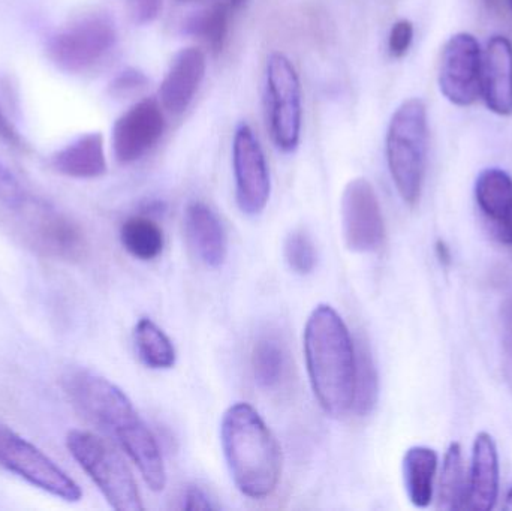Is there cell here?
I'll list each match as a JSON object with an SVG mask.
<instances>
[{
  "label": "cell",
  "instance_id": "obj_1",
  "mask_svg": "<svg viewBox=\"0 0 512 511\" xmlns=\"http://www.w3.org/2000/svg\"><path fill=\"white\" fill-rule=\"evenodd\" d=\"M62 386L74 407L137 465L146 485L153 492L164 491L167 470L158 441L125 392L87 369L63 375Z\"/></svg>",
  "mask_w": 512,
  "mask_h": 511
},
{
  "label": "cell",
  "instance_id": "obj_2",
  "mask_svg": "<svg viewBox=\"0 0 512 511\" xmlns=\"http://www.w3.org/2000/svg\"><path fill=\"white\" fill-rule=\"evenodd\" d=\"M304 359L313 395L327 416L342 419L354 408L357 351L339 312L318 305L307 318Z\"/></svg>",
  "mask_w": 512,
  "mask_h": 511
},
{
  "label": "cell",
  "instance_id": "obj_3",
  "mask_svg": "<svg viewBox=\"0 0 512 511\" xmlns=\"http://www.w3.org/2000/svg\"><path fill=\"white\" fill-rule=\"evenodd\" d=\"M221 443L237 489L252 500L273 495L282 476V450L252 405L237 402L225 411Z\"/></svg>",
  "mask_w": 512,
  "mask_h": 511
},
{
  "label": "cell",
  "instance_id": "obj_4",
  "mask_svg": "<svg viewBox=\"0 0 512 511\" xmlns=\"http://www.w3.org/2000/svg\"><path fill=\"white\" fill-rule=\"evenodd\" d=\"M385 155L400 197L408 206H417L429 155V117L423 99H406L394 111L385 138Z\"/></svg>",
  "mask_w": 512,
  "mask_h": 511
},
{
  "label": "cell",
  "instance_id": "obj_5",
  "mask_svg": "<svg viewBox=\"0 0 512 511\" xmlns=\"http://www.w3.org/2000/svg\"><path fill=\"white\" fill-rule=\"evenodd\" d=\"M66 447L114 510H144L132 471L104 440L92 432L74 429L66 437Z\"/></svg>",
  "mask_w": 512,
  "mask_h": 511
},
{
  "label": "cell",
  "instance_id": "obj_6",
  "mask_svg": "<svg viewBox=\"0 0 512 511\" xmlns=\"http://www.w3.org/2000/svg\"><path fill=\"white\" fill-rule=\"evenodd\" d=\"M9 227L27 248L42 257L74 261L86 257V233L77 221L45 201L33 198Z\"/></svg>",
  "mask_w": 512,
  "mask_h": 511
},
{
  "label": "cell",
  "instance_id": "obj_7",
  "mask_svg": "<svg viewBox=\"0 0 512 511\" xmlns=\"http://www.w3.org/2000/svg\"><path fill=\"white\" fill-rule=\"evenodd\" d=\"M117 42L113 18L105 12H89L60 27L47 44V56L56 68L81 74L102 62Z\"/></svg>",
  "mask_w": 512,
  "mask_h": 511
},
{
  "label": "cell",
  "instance_id": "obj_8",
  "mask_svg": "<svg viewBox=\"0 0 512 511\" xmlns=\"http://www.w3.org/2000/svg\"><path fill=\"white\" fill-rule=\"evenodd\" d=\"M265 108L274 146L283 153L295 152L303 125L300 77L291 60L277 51L265 66Z\"/></svg>",
  "mask_w": 512,
  "mask_h": 511
},
{
  "label": "cell",
  "instance_id": "obj_9",
  "mask_svg": "<svg viewBox=\"0 0 512 511\" xmlns=\"http://www.w3.org/2000/svg\"><path fill=\"white\" fill-rule=\"evenodd\" d=\"M0 467L66 503L83 498L80 486L56 462L5 425H0Z\"/></svg>",
  "mask_w": 512,
  "mask_h": 511
},
{
  "label": "cell",
  "instance_id": "obj_10",
  "mask_svg": "<svg viewBox=\"0 0 512 511\" xmlns=\"http://www.w3.org/2000/svg\"><path fill=\"white\" fill-rule=\"evenodd\" d=\"M483 51L471 33L451 36L442 48L438 83L442 95L457 107H471L481 98Z\"/></svg>",
  "mask_w": 512,
  "mask_h": 511
},
{
  "label": "cell",
  "instance_id": "obj_11",
  "mask_svg": "<svg viewBox=\"0 0 512 511\" xmlns=\"http://www.w3.org/2000/svg\"><path fill=\"white\" fill-rule=\"evenodd\" d=\"M343 239L349 251L372 254L385 242V221L381 203L369 180L357 177L342 195Z\"/></svg>",
  "mask_w": 512,
  "mask_h": 511
},
{
  "label": "cell",
  "instance_id": "obj_12",
  "mask_svg": "<svg viewBox=\"0 0 512 511\" xmlns=\"http://www.w3.org/2000/svg\"><path fill=\"white\" fill-rule=\"evenodd\" d=\"M233 167L240 210L248 216L264 212L270 200V170L261 143L248 123H240L234 132Z\"/></svg>",
  "mask_w": 512,
  "mask_h": 511
},
{
  "label": "cell",
  "instance_id": "obj_13",
  "mask_svg": "<svg viewBox=\"0 0 512 511\" xmlns=\"http://www.w3.org/2000/svg\"><path fill=\"white\" fill-rule=\"evenodd\" d=\"M165 117L156 99L146 98L126 110L113 126V152L120 164H134L161 140Z\"/></svg>",
  "mask_w": 512,
  "mask_h": 511
},
{
  "label": "cell",
  "instance_id": "obj_14",
  "mask_svg": "<svg viewBox=\"0 0 512 511\" xmlns=\"http://www.w3.org/2000/svg\"><path fill=\"white\" fill-rule=\"evenodd\" d=\"M206 69L207 57L201 48H182L159 87L162 107L176 116L185 113L206 77Z\"/></svg>",
  "mask_w": 512,
  "mask_h": 511
},
{
  "label": "cell",
  "instance_id": "obj_15",
  "mask_svg": "<svg viewBox=\"0 0 512 511\" xmlns=\"http://www.w3.org/2000/svg\"><path fill=\"white\" fill-rule=\"evenodd\" d=\"M481 96L498 116L512 114V42L495 35L487 42L481 66Z\"/></svg>",
  "mask_w": 512,
  "mask_h": 511
},
{
  "label": "cell",
  "instance_id": "obj_16",
  "mask_svg": "<svg viewBox=\"0 0 512 511\" xmlns=\"http://www.w3.org/2000/svg\"><path fill=\"white\" fill-rule=\"evenodd\" d=\"M475 200L490 234L512 246V177L501 168L481 171L475 182Z\"/></svg>",
  "mask_w": 512,
  "mask_h": 511
},
{
  "label": "cell",
  "instance_id": "obj_17",
  "mask_svg": "<svg viewBox=\"0 0 512 511\" xmlns=\"http://www.w3.org/2000/svg\"><path fill=\"white\" fill-rule=\"evenodd\" d=\"M185 234L194 254L207 267H221L227 260L228 237L219 216L203 201H194L185 210Z\"/></svg>",
  "mask_w": 512,
  "mask_h": 511
},
{
  "label": "cell",
  "instance_id": "obj_18",
  "mask_svg": "<svg viewBox=\"0 0 512 511\" xmlns=\"http://www.w3.org/2000/svg\"><path fill=\"white\" fill-rule=\"evenodd\" d=\"M499 495V456L495 440L487 432L477 435L472 450L469 474L468 507L489 511L496 506Z\"/></svg>",
  "mask_w": 512,
  "mask_h": 511
},
{
  "label": "cell",
  "instance_id": "obj_19",
  "mask_svg": "<svg viewBox=\"0 0 512 511\" xmlns=\"http://www.w3.org/2000/svg\"><path fill=\"white\" fill-rule=\"evenodd\" d=\"M51 168L69 179H98L107 173L104 137L101 132L80 135L63 149L57 150L50 161Z\"/></svg>",
  "mask_w": 512,
  "mask_h": 511
},
{
  "label": "cell",
  "instance_id": "obj_20",
  "mask_svg": "<svg viewBox=\"0 0 512 511\" xmlns=\"http://www.w3.org/2000/svg\"><path fill=\"white\" fill-rule=\"evenodd\" d=\"M438 455L429 447L415 446L403 458V482L409 501L418 509H426L435 495Z\"/></svg>",
  "mask_w": 512,
  "mask_h": 511
},
{
  "label": "cell",
  "instance_id": "obj_21",
  "mask_svg": "<svg viewBox=\"0 0 512 511\" xmlns=\"http://www.w3.org/2000/svg\"><path fill=\"white\" fill-rule=\"evenodd\" d=\"M288 371V354L277 336L264 335L255 342L252 350V372L255 383L262 390H274L285 380Z\"/></svg>",
  "mask_w": 512,
  "mask_h": 511
},
{
  "label": "cell",
  "instance_id": "obj_22",
  "mask_svg": "<svg viewBox=\"0 0 512 511\" xmlns=\"http://www.w3.org/2000/svg\"><path fill=\"white\" fill-rule=\"evenodd\" d=\"M231 8L233 6L228 3L216 2L195 12L186 20V33L203 41L207 48L218 56L227 44Z\"/></svg>",
  "mask_w": 512,
  "mask_h": 511
},
{
  "label": "cell",
  "instance_id": "obj_23",
  "mask_svg": "<svg viewBox=\"0 0 512 511\" xmlns=\"http://www.w3.org/2000/svg\"><path fill=\"white\" fill-rule=\"evenodd\" d=\"M469 479L463 465L462 447L459 443L450 444L445 453L439 480L438 509L462 510L468 507Z\"/></svg>",
  "mask_w": 512,
  "mask_h": 511
},
{
  "label": "cell",
  "instance_id": "obj_24",
  "mask_svg": "<svg viewBox=\"0 0 512 511\" xmlns=\"http://www.w3.org/2000/svg\"><path fill=\"white\" fill-rule=\"evenodd\" d=\"M120 242L137 260L152 261L164 251V231L152 218L132 216L120 227Z\"/></svg>",
  "mask_w": 512,
  "mask_h": 511
},
{
  "label": "cell",
  "instance_id": "obj_25",
  "mask_svg": "<svg viewBox=\"0 0 512 511\" xmlns=\"http://www.w3.org/2000/svg\"><path fill=\"white\" fill-rule=\"evenodd\" d=\"M134 345L141 362L150 369H171L176 365V348L164 330L150 318H141L134 329Z\"/></svg>",
  "mask_w": 512,
  "mask_h": 511
},
{
  "label": "cell",
  "instance_id": "obj_26",
  "mask_svg": "<svg viewBox=\"0 0 512 511\" xmlns=\"http://www.w3.org/2000/svg\"><path fill=\"white\" fill-rule=\"evenodd\" d=\"M357 371H355L354 408L358 416L366 417L375 410L379 396L378 369L367 342L358 341Z\"/></svg>",
  "mask_w": 512,
  "mask_h": 511
},
{
  "label": "cell",
  "instance_id": "obj_27",
  "mask_svg": "<svg viewBox=\"0 0 512 511\" xmlns=\"http://www.w3.org/2000/svg\"><path fill=\"white\" fill-rule=\"evenodd\" d=\"M32 195L26 191L14 173L0 161V221L11 225L26 209Z\"/></svg>",
  "mask_w": 512,
  "mask_h": 511
},
{
  "label": "cell",
  "instance_id": "obj_28",
  "mask_svg": "<svg viewBox=\"0 0 512 511\" xmlns=\"http://www.w3.org/2000/svg\"><path fill=\"white\" fill-rule=\"evenodd\" d=\"M285 260L298 275H309L316 267V249L309 234L294 230L285 240Z\"/></svg>",
  "mask_w": 512,
  "mask_h": 511
},
{
  "label": "cell",
  "instance_id": "obj_29",
  "mask_svg": "<svg viewBox=\"0 0 512 511\" xmlns=\"http://www.w3.org/2000/svg\"><path fill=\"white\" fill-rule=\"evenodd\" d=\"M412 41H414V24L403 18L391 27L388 35V51L394 59H402L408 54Z\"/></svg>",
  "mask_w": 512,
  "mask_h": 511
},
{
  "label": "cell",
  "instance_id": "obj_30",
  "mask_svg": "<svg viewBox=\"0 0 512 511\" xmlns=\"http://www.w3.org/2000/svg\"><path fill=\"white\" fill-rule=\"evenodd\" d=\"M147 84V77L143 72L135 68H128L120 72L113 83H111V93L114 96H128L138 90L144 89Z\"/></svg>",
  "mask_w": 512,
  "mask_h": 511
},
{
  "label": "cell",
  "instance_id": "obj_31",
  "mask_svg": "<svg viewBox=\"0 0 512 511\" xmlns=\"http://www.w3.org/2000/svg\"><path fill=\"white\" fill-rule=\"evenodd\" d=\"M501 332L505 362L512 372V296L507 297L501 306Z\"/></svg>",
  "mask_w": 512,
  "mask_h": 511
},
{
  "label": "cell",
  "instance_id": "obj_32",
  "mask_svg": "<svg viewBox=\"0 0 512 511\" xmlns=\"http://www.w3.org/2000/svg\"><path fill=\"white\" fill-rule=\"evenodd\" d=\"M0 138L5 141L8 146L14 147L18 150H26L27 144L24 141L23 135L15 128L14 123L8 119L2 105H0Z\"/></svg>",
  "mask_w": 512,
  "mask_h": 511
},
{
  "label": "cell",
  "instance_id": "obj_33",
  "mask_svg": "<svg viewBox=\"0 0 512 511\" xmlns=\"http://www.w3.org/2000/svg\"><path fill=\"white\" fill-rule=\"evenodd\" d=\"M182 509L188 511H206L215 509V506H213L212 500L207 497L203 489L198 488V486H189L185 491V495H183Z\"/></svg>",
  "mask_w": 512,
  "mask_h": 511
},
{
  "label": "cell",
  "instance_id": "obj_34",
  "mask_svg": "<svg viewBox=\"0 0 512 511\" xmlns=\"http://www.w3.org/2000/svg\"><path fill=\"white\" fill-rule=\"evenodd\" d=\"M162 9V0H137L135 2L134 17L137 23H152Z\"/></svg>",
  "mask_w": 512,
  "mask_h": 511
},
{
  "label": "cell",
  "instance_id": "obj_35",
  "mask_svg": "<svg viewBox=\"0 0 512 511\" xmlns=\"http://www.w3.org/2000/svg\"><path fill=\"white\" fill-rule=\"evenodd\" d=\"M436 257H438V260L441 261V264H444V266H448V264H451V251L450 248H448L447 243L444 242V240H438L436 242Z\"/></svg>",
  "mask_w": 512,
  "mask_h": 511
},
{
  "label": "cell",
  "instance_id": "obj_36",
  "mask_svg": "<svg viewBox=\"0 0 512 511\" xmlns=\"http://www.w3.org/2000/svg\"><path fill=\"white\" fill-rule=\"evenodd\" d=\"M484 3H486L487 8L496 11L502 5V0H484Z\"/></svg>",
  "mask_w": 512,
  "mask_h": 511
},
{
  "label": "cell",
  "instance_id": "obj_37",
  "mask_svg": "<svg viewBox=\"0 0 512 511\" xmlns=\"http://www.w3.org/2000/svg\"><path fill=\"white\" fill-rule=\"evenodd\" d=\"M504 510L512 511V488L508 491L507 497H505Z\"/></svg>",
  "mask_w": 512,
  "mask_h": 511
},
{
  "label": "cell",
  "instance_id": "obj_38",
  "mask_svg": "<svg viewBox=\"0 0 512 511\" xmlns=\"http://www.w3.org/2000/svg\"><path fill=\"white\" fill-rule=\"evenodd\" d=\"M248 3V0H231V6L233 9H240Z\"/></svg>",
  "mask_w": 512,
  "mask_h": 511
},
{
  "label": "cell",
  "instance_id": "obj_39",
  "mask_svg": "<svg viewBox=\"0 0 512 511\" xmlns=\"http://www.w3.org/2000/svg\"><path fill=\"white\" fill-rule=\"evenodd\" d=\"M180 2H192V0H180Z\"/></svg>",
  "mask_w": 512,
  "mask_h": 511
},
{
  "label": "cell",
  "instance_id": "obj_40",
  "mask_svg": "<svg viewBox=\"0 0 512 511\" xmlns=\"http://www.w3.org/2000/svg\"><path fill=\"white\" fill-rule=\"evenodd\" d=\"M508 2H510V5H511V9H512V0H508Z\"/></svg>",
  "mask_w": 512,
  "mask_h": 511
}]
</instances>
